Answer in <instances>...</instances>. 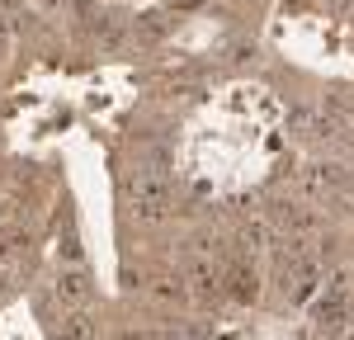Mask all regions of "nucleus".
Wrapping results in <instances>:
<instances>
[{
  "label": "nucleus",
  "mask_w": 354,
  "mask_h": 340,
  "mask_svg": "<svg viewBox=\"0 0 354 340\" xmlns=\"http://www.w3.org/2000/svg\"><path fill=\"white\" fill-rule=\"evenodd\" d=\"M57 336H62V340H90V336H95V326H90V317H66Z\"/></svg>",
  "instance_id": "2"
},
{
  "label": "nucleus",
  "mask_w": 354,
  "mask_h": 340,
  "mask_svg": "<svg viewBox=\"0 0 354 340\" xmlns=\"http://www.w3.org/2000/svg\"><path fill=\"white\" fill-rule=\"evenodd\" d=\"M137 213L142 218H161L165 213V185L156 175H142V185H137Z\"/></svg>",
  "instance_id": "1"
},
{
  "label": "nucleus",
  "mask_w": 354,
  "mask_h": 340,
  "mask_svg": "<svg viewBox=\"0 0 354 340\" xmlns=\"http://www.w3.org/2000/svg\"><path fill=\"white\" fill-rule=\"evenodd\" d=\"M62 298H71V303H81L85 293H90V283H85V274H62Z\"/></svg>",
  "instance_id": "3"
}]
</instances>
